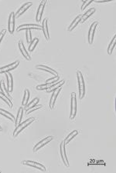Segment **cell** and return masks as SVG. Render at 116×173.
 Returning <instances> with one entry per match:
<instances>
[{"label":"cell","instance_id":"5bb4252c","mask_svg":"<svg viewBox=\"0 0 116 173\" xmlns=\"http://www.w3.org/2000/svg\"><path fill=\"white\" fill-rule=\"evenodd\" d=\"M45 4H46V1H42V2H40V6H39L36 16V20L37 21V22H40V21H41L43 13H44V7H45Z\"/></svg>","mask_w":116,"mask_h":173},{"label":"cell","instance_id":"30bf717a","mask_svg":"<svg viewBox=\"0 0 116 173\" xmlns=\"http://www.w3.org/2000/svg\"><path fill=\"white\" fill-rule=\"evenodd\" d=\"M19 65V61H16L15 62H13L12 64L8 65L6 66H4L0 68V73H6L7 72H10L11 70H13L17 68V66Z\"/></svg>","mask_w":116,"mask_h":173},{"label":"cell","instance_id":"ac0fdd59","mask_svg":"<svg viewBox=\"0 0 116 173\" xmlns=\"http://www.w3.org/2000/svg\"><path fill=\"white\" fill-rule=\"evenodd\" d=\"M36 69L44 70V71L47 72H50V73L52 74V75H54L55 76H57V75H58V74H57V72L55 70H53V69H50V67H48V66H44V65H39V66H36Z\"/></svg>","mask_w":116,"mask_h":173},{"label":"cell","instance_id":"9c48e42d","mask_svg":"<svg viewBox=\"0 0 116 173\" xmlns=\"http://www.w3.org/2000/svg\"><path fill=\"white\" fill-rule=\"evenodd\" d=\"M6 83H7V90L9 91V92H13V75L10 73V72H6Z\"/></svg>","mask_w":116,"mask_h":173},{"label":"cell","instance_id":"ba28073f","mask_svg":"<svg viewBox=\"0 0 116 173\" xmlns=\"http://www.w3.org/2000/svg\"><path fill=\"white\" fill-rule=\"evenodd\" d=\"M42 29V27L39 26V25L36 24H23L21 26H19L18 28H16V31L19 32V31L24 30V29Z\"/></svg>","mask_w":116,"mask_h":173},{"label":"cell","instance_id":"1f68e13d","mask_svg":"<svg viewBox=\"0 0 116 173\" xmlns=\"http://www.w3.org/2000/svg\"><path fill=\"white\" fill-rule=\"evenodd\" d=\"M92 2V0H88V1H84L83 2V5H82V6H81V10H84V9H85L87 6L89 5V4H91Z\"/></svg>","mask_w":116,"mask_h":173},{"label":"cell","instance_id":"9a60e30c","mask_svg":"<svg viewBox=\"0 0 116 173\" xmlns=\"http://www.w3.org/2000/svg\"><path fill=\"white\" fill-rule=\"evenodd\" d=\"M19 51H20V53H22V55H23V56L27 60H29V61L31 60V57L30 56L29 53H27V51L26 50L25 45H23V42L22 41L19 42Z\"/></svg>","mask_w":116,"mask_h":173},{"label":"cell","instance_id":"e575fe53","mask_svg":"<svg viewBox=\"0 0 116 173\" xmlns=\"http://www.w3.org/2000/svg\"><path fill=\"white\" fill-rule=\"evenodd\" d=\"M2 127L0 126V132H2Z\"/></svg>","mask_w":116,"mask_h":173},{"label":"cell","instance_id":"cb8c5ba5","mask_svg":"<svg viewBox=\"0 0 116 173\" xmlns=\"http://www.w3.org/2000/svg\"><path fill=\"white\" fill-rule=\"evenodd\" d=\"M23 111H24V109H23V107H20L19 109V111H18V114H17V117H16V126H17L18 125L20 124V122H21L22 117H23Z\"/></svg>","mask_w":116,"mask_h":173},{"label":"cell","instance_id":"3957f363","mask_svg":"<svg viewBox=\"0 0 116 173\" xmlns=\"http://www.w3.org/2000/svg\"><path fill=\"white\" fill-rule=\"evenodd\" d=\"M70 119H74L77 114V99L76 94L74 92L71 93V102H70Z\"/></svg>","mask_w":116,"mask_h":173},{"label":"cell","instance_id":"277c9868","mask_svg":"<svg viewBox=\"0 0 116 173\" xmlns=\"http://www.w3.org/2000/svg\"><path fill=\"white\" fill-rule=\"evenodd\" d=\"M22 164L25 165V166H31V167H33L35 169H37L40 170V171H46V168L44 165L42 164L38 163V162H33V161H22Z\"/></svg>","mask_w":116,"mask_h":173},{"label":"cell","instance_id":"7c38bea8","mask_svg":"<svg viewBox=\"0 0 116 173\" xmlns=\"http://www.w3.org/2000/svg\"><path fill=\"white\" fill-rule=\"evenodd\" d=\"M61 88H62V86L60 87L59 88H57V90L53 91V94H52V96H51V98H50V108L51 109H53V108H54L56 99H57V96H58L59 93L61 92Z\"/></svg>","mask_w":116,"mask_h":173},{"label":"cell","instance_id":"4316f807","mask_svg":"<svg viewBox=\"0 0 116 173\" xmlns=\"http://www.w3.org/2000/svg\"><path fill=\"white\" fill-rule=\"evenodd\" d=\"M39 42V39L38 38H35L34 39L32 40V42H30V45H29V51L30 52H33L34 50V49L36 48V46L37 45Z\"/></svg>","mask_w":116,"mask_h":173},{"label":"cell","instance_id":"83f0119b","mask_svg":"<svg viewBox=\"0 0 116 173\" xmlns=\"http://www.w3.org/2000/svg\"><path fill=\"white\" fill-rule=\"evenodd\" d=\"M0 99H2L4 102H6V104H7L10 108H13V102H12L11 100L9 99L3 93H2V92H0Z\"/></svg>","mask_w":116,"mask_h":173},{"label":"cell","instance_id":"603a6c76","mask_svg":"<svg viewBox=\"0 0 116 173\" xmlns=\"http://www.w3.org/2000/svg\"><path fill=\"white\" fill-rule=\"evenodd\" d=\"M78 130H74L73 132H70V133L69 134L68 136H67V138L65 139V140H64L65 144H68V143L70 142L71 141V140H72V139L77 136V135H78Z\"/></svg>","mask_w":116,"mask_h":173},{"label":"cell","instance_id":"5b68a950","mask_svg":"<svg viewBox=\"0 0 116 173\" xmlns=\"http://www.w3.org/2000/svg\"><path fill=\"white\" fill-rule=\"evenodd\" d=\"M65 142L64 141H62L61 143V145H60V149H61V158H62V161L64 163L65 166L69 167L70 165H69L68 162V158L67 157V155H66V150H65Z\"/></svg>","mask_w":116,"mask_h":173},{"label":"cell","instance_id":"f1b7e54d","mask_svg":"<svg viewBox=\"0 0 116 173\" xmlns=\"http://www.w3.org/2000/svg\"><path fill=\"white\" fill-rule=\"evenodd\" d=\"M39 101H40V99H39V98H35L33 100L32 102H30V103H29L28 105H27L26 106H25V109L27 110V109H31L32 107H33V106H35V105H37V103L39 102Z\"/></svg>","mask_w":116,"mask_h":173},{"label":"cell","instance_id":"4fadbf2b","mask_svg":"<svg viewBox=\"0 0 116 173\" xmlns=\"http://www.w3.org/2000/svg\"><path fill=\"white\" fill-rule=\"evenodd\" d=\"M33 5L32 2H27V3L23 4V6H21V7L19 8V9H18L17 12L15 14V18H19V16L21 15H23V13H24L25 12L27 11V9H28L31 6Z\"/></svg>","mask_w":116,"mask_h":173},{"label":"cell","instance_id":"f546056e","mask_svg":"<svg viewBox=\"0 0 116 173\" xmlns=\"http://www.w3.org/2000/svg\"><path fill=\"white\" fill-rule=\"evenodd\" d=\"M43 107L42 105H35V106H33V107H32L31 109H27L26 110V113L27 114H30V113L36 111V110H37V109H41V108Z\"/></svg>","mask_w":116,"mask_h":173},{"label":"cell","instance_id":"ffe728a7","mask_svg":"<svg viewBox=\"0 0 116 173\" xmlns=\"http://www.w3.org/2000/svg\"><path fill=\"white\" fill-rule=\"evenodd\" d=\"M0 89H1V92H2V93H3L5 96L7 97L8 99L10 100H11L12 101V97L10 96V92H9V91L7 90V88H6V87L5 86V82H4V81H1L0 82Z\"/></svg>","mask_w":116,"mask_h":173},{"label":"cell","instance_id":"4dcf8cb0","mask_svg":"<svg viewBox=\"0 0 116 173\" xmlns=\"http://www.w3.org/2000/svg\"><path fill=\"white\" fill-rule=\"evenodd\" d=\"M26 36H27V43H30L31 42H32V33H31L30 29H27Z\"/></svg>","mask_w":116,"mask_h":173},{"label":"cell","instance_id":"7a4b0ae2","mask_svg":"<svg viewBox=\"0 0 116 173\" xmlns=\"http://www.w3.org/2000/svg\"><path fill=\"white\" fill-rule=\"evenodd\" d=\"M33 121H35V118H33L32 117V118H30V119H27L26 121H24V122H23L19 125H18V126H16V128L15 130L13 131V137H16V136H17L25 128H27V126H30Z\"/></svg>","mask_w":116,"mask_h":173},{"label":"cell","instance_id":"e0dca14e","mask_svg":"<svg viewBox=\"0 0 116 173\" xmlns=\"http://www.w3.org/2000/svg\"><path fill=\"white\" fill-rule=\"evenodd\" d=\"M95 8H91L90 9H88V11L86 12L85 13L83 14L81 16V23H84L87 19H88V18L91 16L92 15H93L94 13H95Z\"/></svg>","mask_w":116,"mask_h":173},{"label":"cell","instance_id":"52a82bcc","mask_svg":"<svg viewBox=\"0 0 116 173\" xmlns=\"http://www.w3.org/2000/svg\"><path fill=\"white\" fill-rule=\"evenodd\" d=\"M98 25V22H95L92 24L91 27L89 28V32H88V39L89 44L93 43L94 41V37H95V29H96V27Z\"/></svg>","mask_w":116,"mask_h":173},{"label":"cell","instance_id":"44dd1931","mask_svg":"<svg viewBox=\"0 0 116 173\" xmlns=\"http://www.w3.org/2000/svg\"><path fill=\"white\" fill-rule=\"evenodd\" d=\"M64 83V80H61V81L57 82V83H55V84H53V85H52V86L50 87V88H48L47 90V93L53 92V91L57 90V88H59L60 87L62 86V85H63Z\"/></svg>","mask_w":116,"mask_h":173},{"label":"cell","instance_id":"2e32d148","mask_svg":"<svg viewBox=\"0 0 116 173\" xmlns=\"http://www.w3.org/2000/svg\"><path fill=\"white\" fill-rule=\"evenodd\" d=\"M81 16L82 15H78L75 19L73 20V22L71 23V24L69 26L68 28H67V30H68V32H71V31H73L74 29V28L78 26V24L81 22Z\"/></svg>","mask_w":116,"mask_h":173},{"label":"cell","instance_id":"836d02e7","mask_svg":"<svg viewBox=\"0 0 116 173\" xmlns=\"http://www.w3.org/2000/svg\"><path fill=\"white\" fill-rule=\"evenodd\" d=\"M111 0H107V1H105V0H103V1H95V2H98V3H101V2H110Z\"/></svg>","mask_w":116,"mask_h":173},{"label":"cell","instance_id":"6da1fadb","mask_svg":"<svg viewBox=\"0 0 116 173\" xmlns=\"http://www.w3.org/2000/svg\"><path fill=\"white\" fill-rule=\"evenodd\" d=\"M77 77L78 81V89H79V99H82L85 96V84L82 72L81 71L77 72Z\"/></svg>","mask_w":116,"mask_h":173},{"label":"cell","instance_id":"d6a6232c","mask_svg":"<svg viewBox=\"0 0 116 173\" xmlns=\"http://www.w3.org/2000/svg\"><path fill=\"white\" fill-rule=\"evenodd\" d=\"M6 29H3L2 32H0V43H1V42H2L4 36H5V34H6Z\"/></svg>","mask_w":116,"mask_h":173},{"label":"cell","instance_id":"7402d4cb","mask_svg":"<svg viewBox=\"0 0 116 173\" xmlns=\"http://www.w3.org/2000/svg\"><path fill=\"white\" fill-rule=\"evenodd\" d=\"M0 114L3 115V116L6 117V118H7V119H10V120L13 121V122L15 121V117L13 116V115H12L11 113L6 111V110H4V109H0Z\"/></svg>","mask_w":116,"mask_h":173},{"label":"cell","instance_id":"8fae6325","mask_svg":"<svg viewBox=\"0 0 116 173\" xmlns=\"http://www.w3.org/2000/svg\"><path fill=\"white\" fill-rule=\"evenodd\" d=\"M53 139V136H47V138H45V139H44L43 140H41L40 142H38L36 145H35L34 148H33V152L38 151L39 149H40L42 147H44V145H47L48 142H50Z\"/></svg>","mask_w":116,"mask_h":173},{"label":"cell","instance_id":"d6986e66","mask_svg":"<svg viewBox=\"0 0 116 173\" xmlns=\"http://www.w3.org/2000/svg\"><path fill=\"white\" fill-rule=\"evenodd\" d=\"M47 19H44V22H43V26L42 29L43 32H44V35L45 36V38L47 39V40L50 39V34L49 32H48V26H47Z\"/></svg>","mask_w":116,"mask_h":173},{"label":"cell","instance_id":"484cf974","mask_svg":"<svg viewBox=\"0 0 116 173\" xmlns=\"http://www.w3.org/2000/svg\"><path fill=\"white\" fill-rule=\"evenodd\" d=\"M115 39L116 36H115L112 39V41H111L110 44H109V48H108V53H109V55H112V53L113 49H114L115 46Z\"/></svg>","mask_w":116,"mask_h":173},{"label":"cell","instance_id":"8992f818","mask_svg":"<svg viewBox=\"0 0 116 173\" xmlns=\"http://www.w3.org/2000/svg\"><path fill=\"white\" fill-rule=\"evenodd\" d=\"M15 13L13 12H10L8 21V31L10 34H13L14 32V27H15Z\"/></svg>","mask_w":116,"mask_h":173},{"label":"cell","instance_id":"d4e9b609","mask_svg":"<svg viewBox=\"0 0 116 173\" xmlns=\"http://www.w3.org/2000/svg\"><path fill=\"white\" fill-rule=\"evenodd\" d=\"M29 99H30V91L26 88L24 91V96H23V102H22V105L26 106L27 105V102L29 101Z\"/></svg>","mask_w":116,"mask_h":173}]
</instances>
